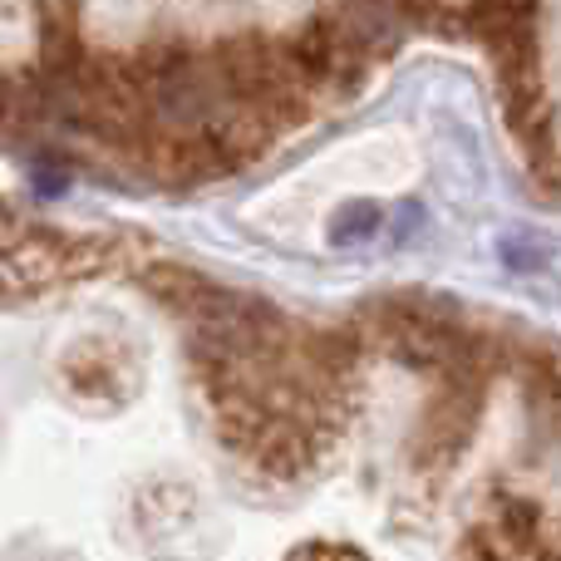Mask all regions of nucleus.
I'll return each instance as SVG.
<instances>
[{
	"label": "nucleus",
	"mask_w": 561,
	"mask_h": 561,
	"mask_svg": "<svg viewBox=\"0 0 561 561\" xmlns=\"http://www.w3.org/2000/svg\"><path fill=\"white\" fill-rule=\"evenodd\" d=\"M497 256H503L507 272H533V266H547L557 256V242L547 232H507L497 242Z\"/></svg>",
	"instance_id": "3"
},
{
	"label": "nucleus",
	"mask_w": 561,
	"mask_h": 561,
	"mask_svg": "<svg viewBox=\"0 0 561 561\" xmlns=\"http://www.w3.org/2000/svg\"><path fill=\"white\" fill-rule=\"evenodd\" d=\"M286 561H365L355 547H335V542H310L300 552H290Z\"/></svg>",
	"instance_id": "4"
},
{
	"label": "nucleus",
	"mask_w": 561,
	"mask_h": 561,
	"mask_svg": "<svg viewBox=\"0 0 561 561\" xmlns=\"http://www.w3.org/2000/svg\"><path fill=\"white\" fill-rule=\"evenodd\" d=\"M385 222H389V213L379 203H369V197H350V203H340L335 217H330V242L335 247H365L385 232Z\"/></svg>",
	"instance_id": "2"
},
{
	"label": "nucleus",
	"mask_w": 561,
	"mask_h": 561,
	"mask_svg": "<svg viewBox=\"0 0 561 561\" xmlns=\"http://www.w3.org/2000/svg\"><path fill=\"white\" fill-rule=\"evenodd\" d=\"M144 286L153 290V296L163 300L168 310H187V316H197V310H203V300L217 290L203 272H193V266H178V262H148L144 266Z\"/></svg>",
	"instance_id": "1"
},
{
	"label": "nucleus",
	"mask_w": 561,
	"mask_h": 561,
	"mask_svg": "<svg viewBox=\"0 0 561 561\" xmlns=\"http://www.w3.org/2000/svg\"><path fill=\"white\" fill-rule=\"evenodd\" d=\"M419 227H424V213H419L414 203H399V207H394V222H385V232L394 237V242H409Z\"/></svg>",
	"instance_id": "5"
}]
</instances>
